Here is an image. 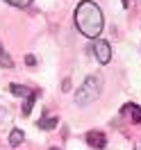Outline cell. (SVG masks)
<instances>
[{
	"mask_svg": "<svg viewBox=\"0 0 141 150\" xmlns=\"http://www.w3.org/2000/svg\"><path fill=\"white\" fill-rule=\"evenodd\" d=\"M105 18L100 7L91 2V0H82L75 7V28L89 39H98V34L103 32Z\"/></svg>",
	"mask_w": 141,
	"mask_h": 150,
	"instance_id": "1",
	"label": "cell"
},
{
	"mask_svg": "<svg viewBox=\"0 0 141 150\" xmlns=\"http://www.w3.org/2000/svg\"><path fill=\"white\" fill-rule=\"evenodd\" d=\"M100 89H103V75H100V73H91L84 82H82V86L77 89V93H75V105H80V107L91 105L94 100H98Z\"/></svg>",
	"mask_w": 141,
	"mask_h": 150,
	"instance_id": "2",
	"label": "cell"
},
{
	"mask_svg": "<svg viewBox=\"0 0 141 150\" xmlns=\"http://www.w3.org/2000/svg\"><path fill=\"white\" fill-rule=\"evenodd\" d=\"M94 55L100 64H109L112 62V46L105 41V39H96L94 43Z\"/></svg>",
	"mask_w": 141,
	"mask_h": 150,
	"instance_id": "3",
	"label": "cell"
},
{
	"mask_svg": "<svg viewBox=\"0 0 141 150\" xmlns=\"http://www.w3.org/2000/svg\"><path fill=\"white\" fill-rule=\"evenodd\" d=\"M84 141L89 143V146H91V148H98V150H103L105 146H107V137H105V132H98V130L86 132Z\"/></svg>",
	"mask_w": 141,
	"mask_h": 150,
	"instance_id": "4",
	"label": "cell"
},
{
	"mask_svg": "<svg viewBox=\"0 0 141 150\" xmlns=\"http://www.w3.org/2000/svg\"><path fill=\"white\" fill-rule=\"evenodd\" d=\"M128 112H130V116H132V123H141V107L139 105H134V103L123 105L121 114H128Z\"/></svg>",
	"mask_w": 141,
	"mask_h": 150,
	"instance_id": "5",
	"label": "cell"
},
{
	"mask_svg": "<svg viewBox=\"0 0 141 150\" xmlns=\"http://www.w3.org/2000/svg\"><path fill=\"white\" fill-rule=\"evenodd\" d=\"M37 98H39V91H37V89H32V91H30V96L25 98L23 107H21L23 116H30V114H32V107H34V100H37Z\"/></svg>",
	"mask_w": 141,
	"mask_h": 150,
	"instance_id": "6",
	"label": "cell"
},
{
	"mask_svg": "<svg viewBox=\"0 0 141 150\" xmlns=\"http://www.w3.org/2000/svg\"><path fill=\"white\" fill-rule=\"evenodd\" d=\"M23 141H25V134H23V130L14 127V130L9 132V146H11V148H18Z\"/></svg>",
	"mask_w": 141,
	"mask_h": 150,
	"instance_id": "7",
	"label": "cell"
},
{
	"mask_svg": "<svg viewBox=\"0 0 141 150\" xmlns=\"http://www.w3.org/2000/svg\"><path fill=\"white\" fill-rule=\"evenodd\" d=\"M57 116H46V118H43V116H41V121H39V127H41V130H55V125H57Z\"/></svg>",
	"mask_w": 141,
	"mask_h": 150,
	"instance_id": "8",
	"label": "cell"
},
{
	"mask_svg": "<svg viewBox=\"0 0 141 150\" xmlns=\"http://www.w3.org/2000/svg\"><path fill=\"white\" fill-rule=\"evenodd\" d=\"M0 66L2 68H14V59L9 57V52H5L2 43H0Z\"/></svg>",
	"mask_w": 141,
	"mask_h": 150,
	"instance_id": "9",
	"label": "cell"
},
{
	"mask_svg": "<svg viewBox=\"0 0 141 150\" xmlns=\"http://www.w3.org/2000/svg\"><path fill=\"white\" fill-rule=\"evenodd\" d=\"M9 91L14 96H23V98H28V96H30V89H28V86L16 84V82H11V84H9Z\"/></svg>",
	"mask_w": 141,
	"mask_h": 150,
	"instance_id": "10",
	"label": "cell"
},
{
	"mask_svg": "<svg viewBox=\"0 0 141 150\" xmlns=\"http://www.w3.org/2000/svg\"><path fill=\"white\" fill-rule=\"evenodd\" d=\"M5 121H9V112H5V109L0 107V125H2Z\"/></svg>",
	"mask_w": 141,
	"mask_h": 150,
	"instance_id": "11",
	"label": "cell"
},
{
	"mask_svg": "<svg viewBox=\"0 0 141 150\" xmlns=\"http://www.w3.org/2000/svg\"><path fill=\"white\" fill-rule=\"evenodd\" d=\"M25 64H28V66H34V64H37L34 55H25Z\"/></svg>",
	"mask_w": 141,
	"mask_h": 150,
	"instance_id": "12",
	"label": "cell"
},
{
	"mask_svg": "<svg viewBox=\"0 0 141 150\" xmlns=\"http://www.w3.org/2000/svg\"><path fill=\"white\" fill-rule=\"evenodd\" d=\"M123 2V7H130V0H121Z\"/></svg>",
	"mask_w": 141,
	"mask_h": 150,
	"instance_id": "13",
	"label": "cell"
},
{
	"mask_svg": "<svg viewBox=\"0 0 141 150\" xmlns=\"http://www.w3.org/2000/svg\"><path fill=\"white\" fill-rule=\"evenodd\" d=\"M50 150H59V148H50Z\"/></svg>",
	"mask_w": 141,
	"mask_h": 150,
	"instance_id": "14",
	"label": "cell"
}]
</instances>
